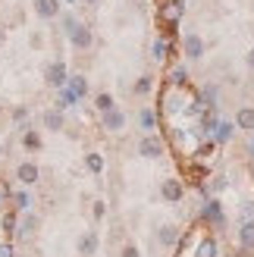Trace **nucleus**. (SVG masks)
<instances>
[{"instance_id": "nucleus-11", "label": "nucleus", "mask_w": 254, "mask_h": 257, "mask_svg": "<svg viewBox=\"0 0 254 257\" xmlns=\"http://www.w3.org/2000/svg\"><path fill=\"white\" fill-rule=\"evenodd\" d=\"M235 125L242 132H254V107H238L235 113Z\"/></svg>"}, {"instance_id": "nucleus-13", "label": "nucleus", "mask_w": 254, "mask_h": 257, "mask_svg": "<svg viewBox=\"0 0 254 257\" xmlns=\"http://www.w3.org/2000/svg\"><path fill=\"white\" fill-rule=\"evenodd\" d=\"M63 122H66V119H63V113H60V110H47V113H44V125L50 128V132H60Z\"/></svg>"}, {"instance_id": "nucleus-31", "label": "nucleus", "mask_w": 254, "mask_h": 257, "mask_svg": "<svg viewBox=\"0 0 254 257\" xmlns=\"http://www.w3.org/2000/svg\"><path fill=\"white\" fill-rule=\"evenodd\" d=\"M0 41H4V29H0Z\"/></svg>"}, {"instance_id": "nucleus-3", "label": "nucleus", "mask_w": 254, "mask_h": 257, "mask_svg": "<svg viewBox=\"0 0 254 257\" xmlns=\"http://www.w3.org/2000/svg\"><path fill=\"white\" fill-rule=\"evenodd\" d=\"M160 195H163V201L167 204H179L182 198H185V185L179 182V179H163V185H160Z\"/></svg>"}, {"instance_id": "nucleus-22", "label": "nucleus", "mask_w": 254, "mask_h": 257, "mask_svg": "<svg viewBox=\"0 0 254 257\" xmlns=\"http://www.w3.org/2000/svg\"><path fill=\"white\" fill-rule=\"evenodd\" d=\"M13 201H16V207H19V210H25V207H29V195H25V191H19V195L13 198Z\"/></svg>"}, {"instance_id": "nucleus-25", "label": "nucleus", "mask_w": 254, "mask_h": 257, "mask_svg": "<svg viewBox=\"0 0 254 257\" xmlns=\"http://www.w3.org/2000/svg\"><path fill=\"white\" fill-rule=\"evenodd\" d=\"M72 88H75V94H85V79H82V75H75V82H72Z\"/></svg>"}, {"instance_id": "nucleus-9", "label": "nucleus", "mask_w": 254, "mask_h": 257, "mask_svg": "<svg viewBox=\"0 0 254 257\" xmlns=\"http://www.w3.org/2000/svg\"><path fill=\"white\" fill-rule=\"evenodd\" d=\"M157 241H160V245H167V248H173L176 241H179V226H173V223L160 226L157 229Z\"/></svg>"}, {"instance_id": "nucleus-20", "label": "nucleus", "mask_w": 254, "mask_h": 257, "mask_svg": "<svg viewBox=\"0 0 254 257\" xmlns=\"http://www.w3.org/2000/svg\"><path fill=\"white\" fill-rule=\"evenodd\" d=\"M229 138H232V125H226V122H223V125H220V132H217V141H229Z\"/></svg>"}, {"instance_id": "nucleus-6", "label": "nucleus", "mask_w": 254, "mask_h": 257, "mask_svg": "<svg viewBox=\"0 0 254 257\" xmlns=\"http://www.w3.org/2000/svg\"><path fill=\"white\" fill-rule=\"evenodd\" d=\"M182 50H185V57L188 60H201V57H204V38H201V35H185V44H182Z\"/></svg>"}, {"instance_id": "nucleus-5", "label": "nucleus", "mask_w": 254, "mask_h": 257, "mask_svg": "<svg viewBox=\"0 0 254 257\" xmlns=\"http://www.w3.org/2000/svg\"><path fill=\"white\" fill-rule=\"evenodd\" d=\"M16 179H19L22 185H35L38 179H41V170H38V163L25 160V163H19V166H16Z\"/></svg>"}, {"instance_id": "nucleus-15", "label": "nucleus", "mask_w": 254, "mask_h": 257, "mask_svg": "<svg viewBox=\"0 0 254 257\" xmlns=\"http://www.w3.org/2000/svg\"><path fill=\"white\" fill-rule=\"evenodd\" d=\"M151 88H154V75H138L135 85H132V91L135 94H151Z\"/></svg>"}, {"instance_id": "nucleus-16", "label": "nucleus", "mask_w": 254, "mask_h": 257, "mask_svg": "<svg viewBox=\"0 0 254 257\" xmlns=\"http://www.w3.org/2000/svg\"><path fill=\"white\" fill-rule=\"evenodd\" d=\"M94 107H97L100 113H107V110L116 107V100H113V94H110V91H100V94L94 97Z\"/></svg>"}, {"instance_id": "nucleus-18", "label": "nucleus", "mask_w": 254, "mask_h": 257, "mask_svg": "<svg viewBox=\"0 0 254 257\" xmlns=\"http://www.w3.org/2000/svg\"><path fill=\"white\" fill-rule=\"evenodd\" d=\"M22 145H25V151H38L41 148V135H38L35 128H29V132L22 135Z\"/></svg>"}, {"instance_id": "nucleus-10", "label": "nucleus", "mask_w": 254, "mask_h": 257, "mask_svg": "<svg viewBox=\"0 0 254 257\" xmlns=\"http://www.w3.org/2000/svg\"><path fill=\"white\" fill-rule=\"evenodd\" d=\"M238 248H254V220H245L238 226Z\"/></svg>"}, {"instance_id": "nucleus-21", "label": "nucleus", "mask_w": 254, "mask_h": 257, "mask_svg": "<svg viewBox=\"0 0 254 257\" xmlns=\"http://www.w3.org/2000/svg\"><path fill=\"white\" fill-rule=\"evenodd\" d=\"M29 44H32L35 50H38V47H44V35H41V32H32V38H29Z\"/></svg>"}, {"instance_id": "nucleus-29", "label": "nucleus", "mask_w": 254, "mask_h": 257, "mask_svg": "<svg viewBox=\"0 0 254 257\" xmlns=\"http://www.w3.org/2000/svg\"><path fill=\"white\" fill-rule=\"evenodd\" d=\"M248 66L254 69V50H251V54H248Z\"/></svg>"}, {"instance_id": "nucleus-7", "label": "nucleus", "mask_w": 254, "mask_h": 257, "mask_svg": "<svg viewBox=\"0 0 254 257\" xmlns=\"http://www.w3.org/2000/svg\"><path fill=\"white\" fill-rule=\"evenodd\" d=\"M44 79H47L50 88H63V85H66V63H60V60H57V63H50Z\"/></svg>"}, {"instance_id": "nucleus-28", "label": "nucleus", "mask_w": 254, "mask_h": 257, "mask_svg": "<svg viewBox=\"0 0 254 257\" xmlns=\"http://www.w3.org/2000/svg\"><path fill=\"white\" fill-rule=\"evenodd\" d=\"M25 116H29V110H25V107H16V110H13V119H25Z\"/></svg>"}, {"instance_id": "nucleus-4", "label": "nucleus", "mask_w": 254, "mask_h": 257, "mask_svg": "<svg viewBox=\"0 0 254 257\" xmlns=\"http://www.w3.org/2000/svg\"><path fill=\"white\" fill-rule=\"evenodd\" d=\"M100 125H104L107 128V132H122V128H125V113L122 110H116V107H113V110H107V113H100Z\"/></svg>"}, {"instance_id": "nucleus-24", "label": "nucleus", "mask_w": 254, "mask_h": 257, "mask_svg": "<svg viewBox=\"0 0 254 257\" xmlns=\"http://www.w3.org/2000/svg\"><path fill=\"white\" fill-rule=\"evenodd\" d=\"M122 257H142V251H138L135 245H125L122 248Z\"/></svg>"}, {"instance_id": "nucleus-1", "label": "nucleus", "mask_w": 254, "mask_h": 257, "mask_svg": "<svg viewBox=\"0 0 254 257\" xmlns=\"http://www.w3.org/2000/svg\"><path fill=\"white\" fill-rule=\"evenodd\" d=\"M66 25H69V41H72V47L75 50H88V47H91L94 44V35H91V29H88V25H82V22H75L72 16L66 19Z\"/></svg>"}, {"instance_id": "nucleus-8", "label": "nucleus", "mask_w": 254, "mask_h": 257, "mask_svg": "<svg viewBox=\"0 0 254 257\" xmlns=\"http://www.w3.org/2000/svg\"><path fill=\"white\" fill-rule=\"evenodd\" d=\"M35 13L41 19H54L60 16V0H35Z\"/></svg>"}, {"instance_id": "nucleus-2", "label": "nucleus", "mask_w": 254, "mask_h": 257, "mask_svg": "<svg viewBox=\"0 0 254 257\" xmlns=\"http://www.w3.org/2000/svg\"><path fill=\"white\" fill-rule=\"evenodd\" d=\"M138 154L148 157V160H157V157H163V141L154 132H148V135H142V141H138Z\"/></svg>"}, {"instance_id": "nucleus-19", "label": "nucleus", "mask_w": 254, "mask_h": 257, "mask_svg": "<svg viewBox=\"0 0 254 257\" xmlns=\"http://www.w3.org/2000/svg\"><path fill=\"white\" fill-rule=\"evenodd\" d=\"M35 229H38V216H25V220H22V229H19V235H22V238H29Z\"/></svg>"}, {"instance_id": "nucleus-30", "label": "nucleus", "mask_w": 254, "mask_h": 257, "mask_svg": "<svg viewBox=\"0 0 254 257\" xmlns=\"http://www.w3.org/2000/svg\"><path fill=\"white\" fill-rule=\"evenodd\" d=\"M85 4H100V0H85Z\"/></svg>"}, {"instance_id": "nucleus-27", "label": "nucleus", "mask_w": 254, "mask_h": 257, "mask_svg": "<svg viewBox=\"0 0 254 257\" xmlns=\"http://www.w3.org/2000/svg\"><path fill=\"white\" fill-rule=\"evenodd\" d=\"M0 257H13V245H10V241H4V245H0Z\"/></svg>"}, {"instance_id": "nucleus-23", "label": "nucleus", "mask_w": 254, "mask_h": 257, "mask_svg": "<svg viewBox=\"0 0 254 257\" xmlns=\"http://www.w3.org/2000/svg\"><path fill=\"white\" fill-rule=\"evenodd\" d=\"M104 213H107L104 201H94V220H104Z\"/></svg>"}, {"instance_id": "nucleus-14", "label": "nucleus", "mask_w": 254, "mask_h": 257, "mask_svg": "<svg viewBox=\"0 0 254 257\" xmlns=\"http://www.w3.org/2000/svg\"><path fill=\"white\" fill-rule=\"evenodd\" d=\"M138 125H142V128H145V132H151V128H154V125H157V113H154V110H151V107H145L142 113H138Z\"/></svg>"}, {"instance_id": "nucleus-26", "label": "nucleus", "mask_w": 254, "mask_h": 257, "mask_svg": "<svg viewBox=\"0 0 254 257\" xmlns=\"http://www.w3.org/2000/svg\"><path fill=\"white\" fill-rule=\"evenodd\" d=\"M154 50H157V60H163V57H167V50H170V47L163 44V41H157V47H154Z\"/></svg>"}, {"instance_id": "nucleus-12", "label": "nucleus", "mask_w": 254, "mask_h": 257, "mask_svg": "<svg viewBox=\"0 0 254 257\" xmlns=\"http://www.w3.org/2000/svg\"><path fill=\"white\" fill-rule=\"evenodd\" d=\"M94 251H97V235H94V232H85L82 241H79V254H82V257H91Z\"/></svg>"}, {"instance_id": "nucleus-17", "label": "nucleus", "mask_w": 254, "mask_h": 257, "mask_svg": "<svg viewBox=\"0 0 254 257\" xmlns=\"http://www.w3.org/2000/svg\"><path fill=\"white\" fill-rule=\"evenodd\" d=\"M85 166H88V170H91L94 176H97V173H104V157H100V154H94V151H91V154H85Z\"/></svg>"}]
</instances>
